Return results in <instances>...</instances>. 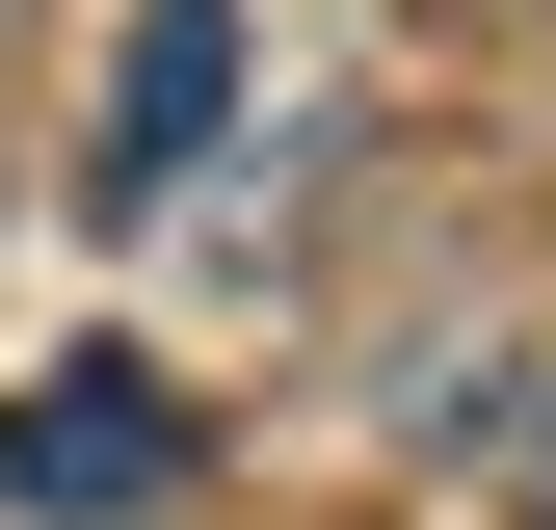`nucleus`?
<instances>
[{"mask_svg": "<svg viewBox=\"0 0 556 530\" xmlns=\"http://www.w3.org/2000/svg\"><path fill=\"white\" fill-rule=\"evenodd\" d=\"M0 504H27V530H132V504H186V398L132 371V345H53L27 398H0Z\"/></svg>", "mask_w": 556, "mask_h": 530, "instance_id": "1", "label": "nucleus"}, {"mask_svg": "<svg viewBox=\"0 0 556 530\" xmlns=\"http://www.w3.org/2000/svg\"><path fill=\"white\" fill-rule=\"evenodd\" d=\"M213 106H239V0H132V53H106V213H160L186 160H213Z\"/></svg>", "mask_w": 556, "mask_h": 530, "instance_id": "2", "label": "nucleus"}, {"mask_svg": "<svg viewBox=\"0 0 556 530\" xmlns=\"http://www.w3.org/2000/svg\"><path fill=\"white\" fill-rule=\"evenodd\" d=\"M477 478H504V504L556 530V371H504V398H477Z\"/></svg>", "mask_w": 556, "mask_h": 530, "instance_id": "3", "label": "nucleus"}]
</instances>
